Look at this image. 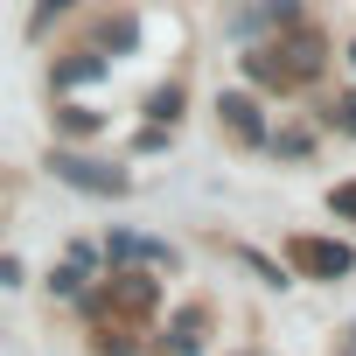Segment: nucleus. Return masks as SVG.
Segmentation results:
<instances>
[{"mask_svg":"<svg viewBox=\"0 0 356 356\" xmlns=\"http://www.w3.org/2000/svg\"><path fill=\"white\" fill-rule=\"evenodd\" d=\"M77 300H84V314L105 321V328H112V321H147V314L161 307V280H147V273L133 266V273H119L112 286H91V293H77Z\"/></svg>","mask_w":356,"mask_h":356,"instance_id":"1","label":"nucleus"},{"mask_svg":"<svg viewBox=\"0 0 356 356\" xmlns=\"http://www.w3.org/2000/svg\"><path fill=\"white\" fill-rule=\"evenodd\" d=\"M49 175H56V182H70V189H84V196H126V189H133V182H126V168L91 161V154H70V147L49 154Z\"/></svg>","mask_w":356,"mask_h":356,"instance_id":"2","label":"nucleus"},{"mask_svg":"<svg viewBox=\"0 0 356 356\" xmlns=\"http://www.w3.org/2000/svg\"><path fill=\"white\" fill-rule=\"evenodd\" d=\"M286 266L307 273V280H342V273H356V252L335 245V238H293L286 245Z\"/></svg>","mask_w":356,"mask_h":356,"instance_id":"3","label":"nucleus"},{"mask_svg":"<svg viewBox=\"0 0 356 356\" xmlns=\"http://www.w3.org/2000/svg\"><path fill=\"white\" fill-rule=\"evenodd\" d=\"M217 112H224V126H231L238 140H252V147H266V119H259V105H252L245 91H224V98H217Z\"/></svg>","mask_w":356,"mask_h":356,"instance_id":"4","label":"nucleus"},{"mask_svg":"<svg viewBox=\"0 0 356 356\" xmlns=\"http://www.w3.org/2000/svg\"><path fill=\"white\" fill-rule=\"evenodd\" d=\"M105 252H112V259H126V266H175V252H168V245L133 238V231H112V238H105Z\"/></svg>","mask_w":356,"mask_h":356,"instance_id":"5","label":"nucleus"},{"mask_svg":"<svg viewBox=\"0 0 356 356\" xmlns=\"http://www.w3.org/2000/svg\"><path fill=\"white\" fill-rule=\"evenodd\" d=\"M203 328H210V314H203V307L175 314V328H168V356H196V349H203Z\"/></svg>","mask_w":356,"mask_h":356,"instance_id":"6","label":"nucleus"},{"mask_svg":"<svg viewBox=\"0 0 356 356\" xmlns=\"http://www.w3.org/2000/svg\"><path fill=\"white\" fill-rule=\"evenodd\" d=\"M126 42H133V22L119 15V22H105V29H98V42H91V49H98V56H112V49H126Z\"/></svg>","mask_w":356,"mask_h":356,"instance_id":"7","label":"nucleus"},{"mask_svg":"<svg viewBox=\"0 0 356 356\" xmlns=\"http://www.w3.org/2000/svg\"><path fill=\"white\" fill-rule=\"evenodd\" d=\"M84 280H91V273H84V266H70V259H63V266L49 273V286H56L63 300H77V293H84Z\"/></svg>","mask_w":356,"mask_h":356,"instance_id":"8","label":"nucleus"},{"mask_svg":"<svg viewBox=\"0 0 356 356\" xmlns=\"http://www.w3.org/2000/svg\"><path fill=\"white\" fill-rule=\"evenodd\" d=\"M70 8H77V0H42V8H35V22H29V35H42V29H49L56 15H70Z\"/></svg>","mask_w":356,"mask_h":356,"instance_id":"9","label":"nucleus"},{"mask_svg":"<svg viewBox=\"0 0 356 356\" xmlns=\"http://www.w3.org/2000/svg\"><path fill=\"white\" fill-rule=\"evenodd\" d=\"M98 126V112H84V105H63V133H91Z\"/></svg>","mask_w":356,"mask_h":356,"instance_id":"10","label":"nucleus"},{"mask_svg":"<svg viewBox=\"0 0 356 356\" xmlns=\"http://www.w3.org/2000/svg\"><path fill=\"white\" fill-rule=\"evenodd\" d=\"M328 210H335V217H356V182H342V189L328 196Z\"/></svg>","mask_w":356,"mask_h":356,"instance_id":"11","label":"nucleus"},{"mask_svg":"<svg viewBox=\"0 0 356 356\" xmlns=\"http://www.w3.org/2000/svg\"><path fill=\"white\" fill-rule=\"evenodd\" d=\"M175 105H182V91H175V84H168V91H154V119H175Z\"/></svg>","mask_w":356,"mask_h":356,"instance_id":"12","label":"nucleus"},{"mask_svg":"<svg viewBox=\"0 0 356 356\" xmlns=\"http://www.w3.org/2000/svg\"><path fill=\"white\" fill-rule=\"evenodd\" d=\"M335 126H342V133H356V98H342V105H335Z\"/></svg>","mask_w":356,"mask_h":356,"instance_id":"13","label":"nucleus"},{"mask_svg":"<svg viewBox=\"0 0 356 356\" xmlns=\"http://www.w3.org/2000/svg\"><path fill=\"white\" fill-rule=\"evenodd\" d=\"M0 286H22V266L15 259H0Z\"/></svg>","mask_w":356,"mask_h":356,"instance_id":"14","label":"nucleus"},{"mask_svg":"<svg viewBox=\"0 0 356 356\" xmlns=\"http://www.w3.org/2000/svg\"><path fill=\"white\" fill-rule=\"evenodd\" d=\"M342 356H356V328H349V335H342Z\"/></svg>","mask_w":356,"mask_h":356,"instance_id":"15","label":"nucleus"},{"mask_svg":"<svg viewBox=\"0 0 356 356\" xmlns=\"http://www.w3.org/2000/svg\"><path fill=\"white\" fill-rule=\"evenodd\" d=\"M349 63H356V49H349Z\"/></svg>","mask_w":356,"mask_h":356,"instance_id":"16","label":"nucleus"}]
</instances>
